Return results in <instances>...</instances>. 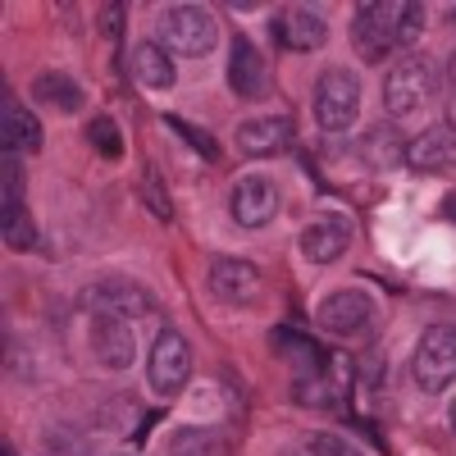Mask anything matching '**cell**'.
Returning a JSON list of instances; mask_svg holds the SVG:
<instances>
[{
  "label": "cell",
  "mask_w": 456,
  "mask_h": 456,
  "mask_svg": "<svg viewBox=\"0 0 456 456\" xmlns=\"http://www.w3.org/2000/svg\"><path fill=\"white\" fill-rule=\"evenodd\" d=\"M420 32L425 5H415V0H365V5H356L352 42L365 64H384V55H393L397 46H415Z\"/></svg>",
  "instance_id": "1"
},
{
  "label": "cell",
  "mask_w": 456,
  "mask_h": 456,
  "mask_svg": "<svg viewBox=\"0 0 456 456\" xmlns=\"http://www.w3.org/2000/svg\"><path fill=\"white\" fill-rule=\"evenodd\" d=\"M156 42L169 55L206 60L219 42V28H215L210 10H201V5H165L160 19H156Z\"/></svg>",
  "instance_id": "2"
},
{
  "label": "cell",
  "mask_w": 456,
  "mask_h": 456,
  "mask_svg": "<svg viewBox=\"0 0 456 456\" xmlns=\"http://www.w3.org/2000/svg\"><path fill=\"white\" fill-rule=\"evenodd\" d=\"M411 374L420 393H443L447 384H456V329L452 324H429L415 342V356H411Z\"/></svg>",
  "instance_id": "3"
},
{
  "label": "cell",
  "mask_w": 456,
  "mask_h": 456,
  "mask_svg": "<svg viewBox=\"0 0 456 456\" xmlns=\"http://www.w3.org/2000/svg\"><path fill=\"white\" fill-rule=\"evenodd\" d=\"M438 87V73L425 55H402L388 78H384V110L393 114V119H406V114H415Z\"/></svg>",
  "instance_id": "4"
},
{
  "label": "cell",
  "mask_w": 456,
  "mask_h": 456,
  "mask_svg": "<svg viewBox=\"0 0 456 456\" xmlns=\"http://www.w3.org/2000/svg\"><path fill=\"white\" fill-rule=\"evenodd\" d=\"M78 306H83L87 315H96V320H142V315L156 311V297H151L142 283H133V279L110 274V279L83 288Z\"/></svg>",
  "instance_id": "5"
},
{
  "label": "cell",
  "mask_w": 456,
  "mask_h": 456,
  "mask_svg": "<svg viewBox=\"0 0 456 456\" xmlns=\"http://www.w3.org/2000/svg\"><path fill=\"white\" fill-rule=\"evenodd\" d=\"M361 114V83L347 69H324L315 83V124L324 133H347Z\"/></svg>",
  "instance_id": "6"
},
{
  "label": "cell",
  "mask_w": 456,
  "mask_h": 456,
  "mask_svg": "<svg viewBox=\"0 0 456 456\" xmlns=\"http://www.w3.org/2000/svg\"><path fill=\"white\" fill-rule=\"evenodd\" d=\"M151 388H156L165 402L178 397L187 388V379H192V347H187V338L178 329H160L156 347H151Z\"/></svg>",
  "instance_id": "7"
},
{
  "label": "cell",
  "mask_w": 456,
  "mask_h": 456,
  "mask_svg": "<svg viewBox=\"0 0 456 456\" xmlns=\"http://www.w3.org/2000/svg\"><path fill=\"white\" fill-rule=\"evenodd\" d=\"M260 270L251 260H233V256H224L210 265V292L224 301V306H251V301L260 297Z\"/></svg>",
  "instance_id": "8"
},
{
  "label": "cell",
  "mask_w": 456,
  "mask_h": 456,
  "mask_svg": "<svg viewBox=\"0 0 456 456\" xmlns=\"http://www.w3.org/2000/svg\"><path fill=\"white\" fill-rule=\"evenodd\" d=\"M228 210H233V219H238L242 228H265V224L279 215V192H274V183H270V178H260V174L238 178Z\"/></svg>",
  "instance_id": "9"
},
{
  "label": "cell",
  "mask_w": 456,
  "mask_h": 456,
  "mask_svg": "<svg viewBox=\"0 0 456 456\" xmlns=\"http://www.w3.org/2000/svg\"><path fill=\"white\" fill-rule=\"evenodd\" d=\"M347 247H352V219L342 215H320L301 228V256L315 265H333Z\"/></svg>",
  "instance_id": "10"
},
{
  "label": "cell",
  "mask_w": 456,
  "mask_h": 456,
  "mask_svg": "<svg viewBox=\"0 0 456 456\" xmlns=\"http://www.w3.org/2000/svg\"><path fill=\"white\" fill-rule=\"evenodd\" d=\"M324 37H329V23L311 5H292V10H283L274 19V42L283 51H320Z\"/></svg>",
  "instance_id": "11"
},
{
  "label": "cell",
  "mask_w": 456,
  "mask_h": 456,
  "mask_svg": "<svg viewBox=\"0 0 456 456\" xmlns=\"http://www.w3.org/2000/svg\"><path fill=\"white\" fill-rule=\"evenodd\" d=\"M370 311H374L370 292H361V288H338V292H329V297L320 301L315 320H320V329H329V333H356V329L370 320Z\"/></svg>",
  "instance_id": "12"
},
{
  "label": "cell",
  "mask_w": 456,
  "mask_h": 456,
  "mask_svg": "<svg viewBox=\"0 0 456 456\" xmlns=\"http://www.w3.org/2000/svg\"><path fill=\"white\" fill-rule=\"evenodd\" d=\"M92 356L105 370H128L137 361V338L128 320H92Z\"/></svg>",
  "instance_id": "13"
},
{
  "label": "cell",
  "mask_w": 456,
  "mask_h": 456,
  "mask_svg": "<svg viewBox=\"0 0 456 456\" xmlns=\"http://www.w3.org/2000/svg\"><path fill=\"white\" fill-rule=\"evenodd\" d=\"M292 146V119H274V114H265V119H247L238 124V151L251 160H265V156H279V151Z\"/></svg>",
  "instance_id": "14"
},
{
  "label": "cell",
  "mask_w": 456,
  "mask_h": 456,
  "mask_svg": "<svg viewBox=\"0 0 456 456\" xmlns=\"http://www.w3.org/2000/svg\"><path fill=\"white\" fill-rule=\"evenodd\" d=\"M0 142H5V156H32V151H42V124L10 92L0 101Z\"/></svg>",
  "instance_id": "15"
},
{
  "label": "cell",
  "mask_w": 456,
  "mask_h": 456,
  "mask_svg": "<svg viewBox=\"0 0 456 456\" xmlns=\"http://www.w3.org/2000/svg\"><path fill=\"white\" fill-rule=\"evenodd\" d=\"M228 87L242 101L265 96V55L247 42V37H238L233 51H228Z\"/></svg>",
  "instance_id": "16"
},
{
  "label": "cell",
  "mask_w": 456,
  "mask_h": 456,
  "mask_svg": "<svg viewBox=\"0 0 456 456\" xmlns=\"http://www.w3.org/2000/svg\"><path fill=\"white\" fill-rule=\"evenodd\" d=\"M133 78L146 92H169L174 87V55L160 42H142L133 46Z\"/></svg>",
  "instance_id": "17"
},
{
  "label": "cell",
  "mask_w": 456,
  "mask_h": 456,
  "mask_svg": "<svg viewBox=\"0 0 456 456\" xmlns=\"http://www.w3.org/2000/svg\"><path fill=\"white\" fill-rule=\"evenodd\" d=\"M32 92H37V101L55 105L60 114H73V110H83V87L73 83L69 73H42V78L32 83Z\"/></svg>",
  "instance_id": "18"
},
{
  "label": "cell",
  "mask_w": 456,
  "mask_h": 456,
  "mask_svg": "<svg viewBox=\"0 0 456 456\" xmlns=\"http://www.w3.org/2000/svg\"><path fill=\"white\" fill-rule=\"evenodd\" d=\"M169 456H228V443L215 429H178L169 438Z\"/></svg>",
  "instance_id": "19"
},
{
  "label": "cell",
  "mask_w": 456,
  "mask_h": 456,
  "mask_svg": "<svg viewBox=\"0 0 456 456\" xmlns=\"http://www.w3.org/2000/svg\"><path fill=\"white\" fill-rule=\"evenodd\" d=\"M0 233H5V247H14V251H28L37 242L23 201H0Z\"/></svg>",
  "instance_id": "20"
},
{
  "label": "cell",
  "mask_w": 456,
  "mask_h": 456,
  "mask_svg": "<svg viewBox=\"0 0 456 456\" xmlns=\"http://www.w3.org/2000/svg\"><path fill=\"white\" fill-rule=\"evenodd\" d=\"M365 160H370V165H379V169L406 165V146H402L388 128H374V133H365Z\"/></svg>",
  "instance_id": "21"
},
{
  "label": "cell",
  "mask_w": 456,
  "mask_h": 456,
  "mask_svg": "<svg viewBox=\"0 0 456 456\" xmlns=\"http://www.w3.org/2000/svg\"><path fill=\"white\" fill-rule=\"evenodd\" d=\"M87 137H92V146L101 151L105 160H119V156H124V142H119V124H114V119H92Z\"/></svg>",
  "instance_id": "22"
},
{
  "label": "cell",
  "mask_w": 456,
  "mask_h": 456,
  "mask_svg": "<svg viewBox=\"0 0 456 456\" xmlns=\"http://www.w3.org/2000/svg\"><path fill=\"white\" fill-rule=\"evenodd\" d=\"M288 456H342V438H333V434H311V438H301Z\"/></svg>",
  "instance_id": "23"
},
{
  "label": "cell",
  "mask_w": 456,
  "mask_h": 456,
  "mask_svg": "<svg viewBox=\"0 0 456 456\" xmlns=\"http://www.w3.org/2000/svg\"><path fill=\"white\" fill-rule=\"evenodd\" d=\"M146 206H151V215H156V219H169V215H174L169 192L160 187V174H156V169H146Z\"/></svg>",
  "instance_id": "24"
},
{
  "label": "cell",
  "mask_w": 456,
  "mask_h": 456,
  "mask_svg": "<svg viewBox=\"0 0 456 456\" xmlns=\"http://www.w3.org/2000/svg\"><path fill=\"white\" fill-rule=\"evenodd\" d=\"M169 128H178V133H183L187 142H192V146H201V151H206V156L215 160V142H210L206 133H192V124H183V119H169Z\"/></svg>",
  "instance_id": "25"
},
{
  "label": "cell",
  "mask_w": 456,
  "mask_h": 456,
  "mask_svg": "<svg viewBox=\"0 0 456 456\" xmlns=\"http://www.w3.org/2000/svg\"><path fill=\"white\" fill-rule=\"evenodd\" d=\"M119 28H124V5H105L101 10V32L105 37H119Z\"/></svg>",
  "instance_id": "26"
},
{
  "label": "cell",
  "mask_w": 456,
  "mask_h": 456,
  "mask_svg": "<svg viewBox=\"0 0 456 456\" xmlns=\"http://www.w3.org/2000/svg\"><path fill=\"white\" fill-rule=\"evenodd\" d=\"M447 128L456 133V96H452V105H447Z\"/></svg>",
  "instance_id": "27"
},
{
  "label": "cell",
  "mask_w": 456,
  "mask_h": 456,
  "mask_svg": "<svg viewBox=\"0 0 456 456\" xmlns=\"http://www.w3.org/2000/svg\"><path fill=\"white\" fill-rule=\"evenodd\" d=\"M443 215H447V219H456V197H447V206H443Z\"/></svg>",
  "instance_id": "28"
},
{
  "label": "cell",
  "mask_w": 456,
  "mask_h": 456,
  "mask_svg": "<svg viewBox=\"0 0 456 456\" xmlns=\"http://www.w3.org/2000/svg\"><path fill=\"white\" fill-rule=\"evenodd\" d=\"M447 425H452V434H456V402L447 406Z\"/></svg>",
  "instance_id": "29"
},
{
  "label": "cell",
  "mask_w": 456,
  "mask_h": 456,
  "mask_svg": "<svg viewBox=\"0 0 456 456\" xmlns=\"http://www.w3.org/2000/svg\"><path fill=\"white\" fill-rule=\"evenodd\" d=\"M452 83H456V55H452Z\"/></svg>",
  "instance_id": "30"
},
{
  "label": "cell",
  "mask_w": 456,
  "mask_h": 456,
  "mask_svg": "<svg viewBox=\"0 0 456 456\" xmlns=\"http://www.w3.org/2000/svg\"><path fill=\"white\" fill-rule=\"evenodd\" d=\"M452 23H456V10H452Z\"/></svg>",
  "instance_id": "31"
}]
</instances>
